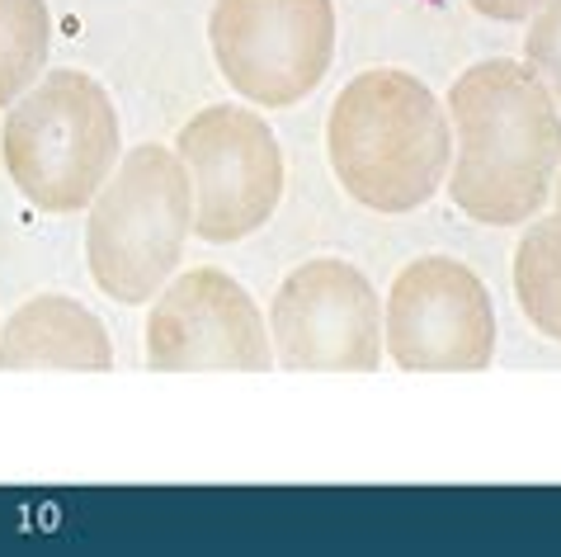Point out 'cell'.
<instances>
[{
	"label": "cell",
	"mask_w": 561,
	"mask_h": 557,
	"mask_svg": "<svg viewBox=\"0 0 561 557\" xmlns=\"http://www.w3.org/2000/svg\"><path fill=\"white\" fill-rule=\"evenodd\" d=\"M0 368H85L104 374L114 368L104 321L85 303L38 293L24 307H14L0 327Z\"/></svg>",
	"instance_id": "cell-10"
},
{
	"label": "cell",
	"mask_w": 561,
	"mask_h": 557,
	"mask_svg": "<svg viewBox=\"0 0 561 557\" xmlns=\"http://www.w3.org/2000/svg\"><path fill=\"white\" fill-rule=\"evenodd\" d=\"M118 114L85 71H48L10 104L0 157L38 213H81L118 166Z\"/></svg>",
	"instance_id": "cell-3"
},
{
	"label": "cell",
	"mask_w": 561,
	"mask_h": 557,
	"mask_svg": "<svg viewBox=\"0 0 561 557\" xmlns=\"http://www.w3.org/2000/svg\"><path fill=\"white\" fill-rule=\"evenodd\" d=\"M208 43L222 81L260 110H288L335 61L331 0H213Z\"/></svg>",
	"instance_id": "cell-5"
},
{
	"label": "cell",
	"mask_w": 561,
	"mask_h": 557,
	"mask_svg": "<svg viewBox=\"0 0 561 557\" xmlns=\"http://www.w3.org/2000/svg\"><path fill=\"white\" fill-rule=\"evenodd\" d=\"M194 231V190L170 147H133L90 198L85 260L104 298L151 303L180 270Z\"/></svg>",
	"instance_id": "cell-4"
},
{
	"label": "cell",
	"mask_w": 561,
	"mask_h": 557,
	"mask_svg": "<svg viewBox=\"0 0 561 557\" xmlns=\"http://www.w3.org/2000/svg\"><path fill=\"white\" fill-rule=\"evenodd\" d=\"M552 190H557V213H561V170H557V184H552Z\"/></svg>",
	"instance_id": "cell-15"
},
{
	"label": "cell",
	"mask_w": 561,
	"mask_h": 557,
	"mask_svg": "<svg viewBox=\"0 0 561 557\" xmlns=\"http://www.w3.org/2000/svg\"><path fill=\"white\" fill-rule=\"evenodd\" d=\"M48 0H0V110H10L48 67Z\"/></svg>",
	"instance_id": "cell-12"
},
{
	"label": "cell",
	"mask_w": 561,
	"mask_h": 557,
	"mask_svg": "<svg viewBox=\"0 0 561 557\" xmlns=\"http://www.w3.org/2000/svg\"><path fill=\"white\" fill-rule=\"evenodd\" d=\"M514 298L528 327L561 345V213L528 223L514 246Z\"/></svg>",
	"instance_id": "cell-11"
},
{
	"label": "cell",
	"mask_w": 561,
	"mask_h": 557,
	"mask_svg": "<svg viewBox=\"0 0 561 557\" xmlns=\"http://www.w3.org/2000/svg\"><path fill=\"white\" fill-rule=\"evenodd\" d=\"M274 364L293 374H373L382 360V303L350 260H307L270 303Z\"/></svg>",
	"instance_id": "cell-8"
},
{
	"label": "cell",
	"mask_w": 561,
	"mask_h": 557,
	"mask_svg": "<svg viewBox=\"0 0 561 557\" xmlns=\"http://www.w3.org/2000/svg\"><path fill=\"white\" fill-rule=\"evenodd\" d=\"M147 364L156 374H204L274 368L270 327L255 298L222 270H190L156 293L147 321Z\"/></svg>",
	"instance_id": "cell-9"
},
{
	"label": "cell",
	"mask_w": 561,
	"mask_h": 557,
	"mask_svg": "<svg viewBox=\"0 0 561 557\" xmlns=\"http://www.w3.org/2000/svg\"><path fill=\"white\" fill-rule=\"evenodd\" d=\"M458 137L454 194L458 213L481 227H519L538 218L561 170V104L528 61L491 57L467 67L448 95Z\"/></svg>",
	"instance_id": "cell-1"
},
{
	"label": "cell",
	"mask_w": 561,
	"mask_h": 557,
	"mask_svg": "<svg viewBox=\"0 0 561 557\" xmlns=\"http://www.w3.org/2000/svg\"><path fill=\"white\" fill-rule=\"evenodd\" d=\"M477 14L486 20H501V24H519V20H534V14L548 5V0H467Z\"/></svg>",
	"instance_id": "cell-14"
},
{
	"label": "cell",
	"mask_w": 561,
	"mask_h": 557,
	"mask_svg": "<svg viewBox=\"0 0 561 557\" xmlns=\"http://www.w3.org/2000/svg\"><path fill=\"white\" fill-rule=\"evenodd\" d=\"M194 190V237L231 246L274 218L284 198V151L274 128L245 104H208L175 137Z\"/></svg>",
	"instance_id": "cell-6"
},
{
	"label": "cell",
	"mask_w": 561,
	"mask_h": 557,
	"mask_svg": "<svg viewBox=\"0 0 561 557\" xmlns=\"http://www.w3.org/2000/svg\"><path fill=\"white\" fill-rule=\"evenodd\" d=\"M382 350L407 374H477L495 360V307L477 270L420 255L397 274L382 307Z\"/></svg>",
	"instance_id": "cell-7"
},
{
	"label": "cell",
	"mask_w": 561,
	"mask_h": 557,
	"mask_svg": "<svg viewBox=\"0 0 561 557\" xmlns=\"http://www.w3.org/2000/svg\"><path fill=\"white\" fill-rule=\"evenodd\" d=\"M524 61L561 104V0H548V5L534 14L528 38H524Z\"/></svg>",
	"instance_id": "cell-13"
},
{
	"label": "cell",
	"mask_w": 561,
	"mask_h": 557,
	"mask_svg": "<svg viewBox=\"0 0 561 557\" xmlns=\"http://www.w3.org/2000/svg\"><path fill=\"white\" fill-rule=\"evenodd\" d=\"M325 157L354 204L397 218L425 208L448 180L454 123L425 81L378 67L354 76L331 104Z\"/></svg>",
	"instance_id": "cell-2"
}]
</instances>
